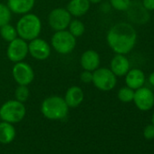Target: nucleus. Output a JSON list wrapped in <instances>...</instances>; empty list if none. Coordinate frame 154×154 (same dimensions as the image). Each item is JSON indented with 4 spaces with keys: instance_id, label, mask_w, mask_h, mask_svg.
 <instances>
[{
    "instance_id": "1a4fd4ad",
    "label": "nucleus",
    "mask_w": 154,
    "mask_h": 154,
    "mask_svg": "<svg viewBox=\"0 0 154 154\" xmlns=\"http://www.w3.org/2000/svg\"><path fill=\"white\" fill-rule=\"evenodd\" d=\"M28 54V44L26 40L17 37L13 41L9 42L7 55L8 58L13 63H18L24 61V59Z\"/></svg>"
},
{
    "instance_id": "393cba45",
    "label": "nucleus",
    "mask_w": 154,
    "mask_h": 154,
    "mask_svg": "<svg viewBox=\"0 0 154 154\" xmlns=\"http://www.w3.org/2000/svg\"><path fill=\"white\" fill-rule=\"evenodd\" d=\"M80 79L84 84H91L93 82V72L84 70L80 74Z\"/></svg>"
},
{
    "instance_id": "c85d7f7f",
    "label": "nucleus",
    "mask_w": 154,
    "mask_h": 154,
    "mask_svg": "<svg viewBox=\"0 0 154 154\" xmlns=\"http://www.w3.org/2000/svg\"><path fill=\"white\" fill-rule=\"evenodd\" d=\"M102 1V0H89V2L91 4H98Z\"/></svg>"
},
{
    "instance_id": "a878e982",
    "label": "nucleus",
    "mask_w": 154,
    "mask_h": 154,
    "mask_svg": "<svg viewBox=\"0 0 154 154\" xmlns=\"http://www.w3.org/2000/svg\"><path fill=\"white\" fill-rule=\"evenodd\" d=\"M143 136L146 140H152L154 139V125L148 124L143 130Z\"/></svg>"
},
{
    "instance_id": "4be33fe9",
    "label": "nucleus",
    "mask_w": 154,
    "mask_h": 154,
    "mask_svg": "<svg viewBox=\"0 0 154 154\" xmlns=\"http://www.w3.org/2000/svg\"><path fill=\"white\" fill-rule=\"evenodd\" d=\"M12 19V12L8 5L0 3V27L4 25L9 24Z\"/></svg>"
},
{
    "instance_id": "2eb2a0df",
    "label": "nucleus",
    "mask_w": 154,
    "mask_h": 154,
    "mask_svg": "<svg viewBox=\"0 0 154 154\" xmlns=\"http://www.w3.org/2000/svg\"><path fill=\"white\" fill-rule=\"evenodd\" d=\"M63 99L69 108H76L83 103L85 99V94L81 87L72 85L67 89Z\"/></svg>"
},
{
    "instance_id": "c756f323",
    "label": "nucleus",
    "mask_w": 154,
    "mask_h": 154,
    "mask_svg": "<svg viewBox=\"0 0 154 154\" xmlns=\"http://www.w3.org/2000/svg\"><path fill=\"white\" fill-rule=\"evenodd\" d=\"M151 122H152V124L154 125V112L152 114V117H151Z\"/></svg>"
},
{
    "instance_id": "423d86ee",
    "label": "nucleus",
    "mask_w": 154,
    "mask_h": 154,
    "mask_svg": "<svg viewBox=\"0 0 154 154\" xmlns=\"http://www.w3.org/2000/svg\"><path fill=\"white\" fill-rule=\"evenodd\" d=\"M94 85L100 91L109 92L115 88L117 85V76L106 67H99L93 72Z\"/></svg>"
},
{
    "instance_id": "dca6fc26",
    "label": "nucleus",
    "mask_w": 154,
    "mask_h": 154,
    "mask_svg": "<svg viewBox=\"0 0 154 154\" xmlns=\"http://www.w3.org/2000/svg\"><path fill=\"white\" fill-rule=\"evenodd\" d=\"M91 3L89 0H70L67 4L66 9L72 17L76 18L86 15L90 9Z\"/></svg>"
},
{
    "instance_id": "6ab92c4d",
    "label": "nucleus",
    "mask_w": 154,
    "mask_h": 154,
    "mask_svg": "<svg viewBox=\"0 0 154 154\" xmlns=\"http://www.w3.org/2000/svg\"><path fill=\"white\" fill-rule=\"evenodd\" d=\"M0 35H1V37L8 43L11 42L14 39H16L17 37H18L17 31L16 27L10 24L4 25L0 27Z\"/></svg>"
},
{
    "instance_id": "7c9ffc66",
    "label": "nucleus",
    "mask_w": 154,
    "mask_h": 154,
    "mask_svg": "<svg viewBox=\"0 0 154 154\" xmlns=\"http://www.w3.org/2000/svg\"><path fill=\"white\" fill-rule=\"evenodd\" d=\"M0 121H1V118H0Z\"/></svg>"
},
{
    "instance_id": "9b49d317",
    "label": "nucleus",
    "mask_w": 154,
    "mask_h": 154,
    "mask_svg": "<svg viewBox=\"0 0 154 154\" xmlns=\"http://www.w3.org/2000/svg\"><path fill=\"white\" fill-rule=\"evenodd\" d=\"M28 54L35 60H46L51 54V45L42 38H35L28 44Z\"/></svg>"
},
{
    "instance_id": "b1692460",
    "label": "nucleus",
    "mask_w": 154,
    "mask_h": 154,
    "mask_svg": "<svg viewBox=\"0 0 154 154\" xmlns=\"http://www.w3.org/2000/svg\"><path fill=\"white\" fill-rule=\"evenodd\" d=\"M111 6L117 11H127L131 4V0H110Z\"/></svg>"
},
{
    "instance_id": "4468645a",
    "label": "nucleus",
    "mask_w": 154,
    "mask_h": 154,
    "mask_svg": "<svg viewBox=\"0 0 154 154\" xmlns=\"http://www.w3.org/2000/svg\"><path fill=\"white\" fill-rule=\"evenodd\" d=\"M146 77L142 70L139 68L130 69L125 74V84L126 86L133 89L134 91L142 87L145 84Z\"/></svg>"
},
{
    "instance_id": "5701e85b",
    "label": "nucleus",
    "mask_w": 154,
    "mask_h": 154,
    "mask_svg": "<svg viewBox=\"0 0 154 154\" xmlns=\"http://www.w3.org/2000/svg\"><path fill=\"white\" fill-rule=\"evenodd\" d=\"M30 96V90L27 85H18L15 91V99L25 103L28 100Z\"/></svg>"
},
{
    "instance_id": "f3484780",
    "label": "nucleus",
    "mask_w": 154,
    "mask_h": 154,
    "mask_svg": "<svg viewBox=\"0 0 154 154\" xmlns=\"http://www.w3.org/2000/svg\"><path fill=\"white\" fill-rule=\"evenodd\" d=\"M35 4V0H8V7L11 12L22 16L30 13Z\"/></svg>"
},
{
    "instance_id": "a211bd4d",
    "label": "nucleus",
    "mask_w": 154,
    "mask_h": 154,
    "mask_svg": "<svg viewBox=\"0 0 154 154\" xmlns=\"http://www.w3.org/2000/svg\"><path fill=\"white\" fill-rule=\"evenodd\" d=\"M17 135L16 129L12 123L8 122H0V143L9 144L11 143Z\"/></svg>"
},
{
    "instance_id": "20e7f679",
    "label": "nucleus",
    "mask_w": 154,
    "mask_h": 154,
    "mask_svg": "<svg viewBox=\"0 0 154 154\" xmlns=\"http://www.w3.org/2000/svg\"><path fill=\"white\" fill-rule=\"evenodd\" d=\"M26 113L24 103L17 100H9L4 103L0 107V118L9 123H18L25 118Z\"/></svg>"
},
{
    "instance_id": "f8f14e48",
    "label": "nucleus",
    "mask_w": 154,
    "mask_h": 154,
    "mask_svg": "<svg viewBox=\"0 0 154 154\" xmlns=\"http://www.w3.org/2000/svg\"><path fill=\"white\" fill-rule=\"evenodd\" d=\"M131 69V63L125 54H115V55L112 58L110 63V70L117 76L122 77L125 76V74Z\"/></svg>"
},
{
    "instance_id": "bb28decb",
    "label": "nucleus",
    "mask_w": 154,
    "mask_h": 154,
    "mask_svg": "<svg viewBox=\"0 0 154 154\" xmlns=\"http://www.w3.org/2000/svg\"><path fill=\"white\" fill-rule=\"evenodd\" d=\"M141 5L147 11H154V0H142Z\"/></svg>"
},
{
    "instance_id": "ddd939ff",
    "label": "nucleus",
    "mask_w": 154,
    "mask_h": 154,
    "mask_svg": "<svg viewBox=\"0 0 154 154\" xmlns=\"http://www.w3.org/2000/svg\"><path fill=\"white\" fill-rule=\"evenodd\" d=\"M80 63L84 70L94 72L100 67L101 57L100 54L93 49L85 51L80 58Z\"/></svg>"
},
{
    "instance_id": "cd10ccee",
    "label": "nucleus",
    "mask_w": 154,
    "mask_h": 154,
    "mask_svg": "<svg viewBox=\"0 0 154 154\" xmlns=\"http://www.w3.org/2000/svg\"><path fill=\"white\" fill-rule=\"evenodd\" d=\"M148 81H149V85H150L151 86L154 87V72H152L149 75V77H148Z\"/></svg>"
},
{
    "instance_id": "39448f33",
    "label": "nucleus",
    "mask_w": 154,
    "mask_h": 154,
    "mask_svg": "<svg viewBox=\"0 0 154 154\" xmlns=\"http://www.w3.org/2000/svg\"><path fill=\"white\" fill-rule=\"evenodd\" d=\"M51 46L60 54H68L76 46V37L66 29L55 31L51 38Z\"/></svg>"
},
{
    "instance_id": "9d476101",
    "label": "nucleus",
    "mask_w": 154,
    "mask_h": 154,
    "mask_svg": "<svg viewBox=\"0 0 154 154\" xmlns=\"http://www.w3.org/2000/svg\"><path fill=\"white\" fill-rule=\"evenodd\" d=\"M132 102L139 110L149 111L154 106V93L149 88L142 86L134 91Z\"/></svg>"
},
{
    "instance_id": "aec40b11",
    "label": "nucleus",
    "mask_w": 154,
    "mask_h": 154,
    "mask_svg": "<svg viewBox=\"0 0 154 154\" xmlns=\"http://www.w3.org/2000/svg\"><path fill=\"white\" fill-rule=\"evenodd\" d=\"M68 31L74 36V37H80L85 34V24L79 20V19H72L69 26H68Z\"/></svg>"
},
{
    "instance_id": "0eeeda50",
    "label": "nucleus",
    "mask_w": 154,
    "mask_h": 154,
    "mask_svg": "<svg viewBox=\"0 0 154 154\" xmlns=\"http://www.w3.org/2000/svg\"><path fill=\"white\" fill-rule=\"evenodd\" d=\"M12 75L15 82L18 85H29L35 79V72L32 66L24 62L15 63L12 68Z\"/></svg>"
},
{
    "instance_id": "f03ea898",
    "label": "nucleus",
    "mask_w": 154,
    "mask_h": 154,
    "mask_svg": "<svg viewBox=\"0 0 154 154\" xmlns=\"http://www.w3.org/2000/svg\"><path fill=\"white\" fill-rule=\"evenodd\" d=\"M16 29L18 37L26 41H31L39 36L42 30V22L36 15L27 13L19 18Z\"/></svg>"
},
{
    "instance_id": "f257e3e1",
    "label": "nucleus",
    "mask_w": 154,
    "mask_h": 154,
    "mask_svg": "<svg viewBox=\"0 0 154 154\" xmlns=\"http://www.w3.org/2000/svg\"><path fill=\"white\" fill-rule=\"evenodd\" d=\"M106 41L115 54H127L132 51L137 42V32L134 27L126 22L113 25L108 31Z\"/></svg>"
},
{
    "instance_id": "6e6552de",
    "label": "nucleus",
    "mask_w": 154,
    "mask_h": 154,
    "mask_svg": "<svg viewBox=\"0 0 154 154\" xmlns=\"http://www.w3.org/2000/svg\"><path fill=\"white\" fill-rule=\"evenodd\" d=\"M72 17L66 8H56L48 15V25L54 31L65 30L72 20Z\"/></svg>"
},
{
    "instance_id": "412c9836",
    "label": "nucleus",
    "mask_w": 154,
    "mask_h": 154,
    "mask_svg": "<svg viewBox=\"0 0 154 154\" xmlns=\"http://www.w3.org/2000/svg\"><path fill=\"white\" fill-rule=\"evenodd\" d=\"M118 99L122 102V103H131L133 101V96H134V90L128 87V86H124L122 87L117 94Z\"/></svg>"
},
{
    "instance_id": "7ed1b4c3",
    "label": "nucleus",
    "mask_w": 154,
    "mask_h": 154,
    "mask_svg": "<svg viewBox=\"0 0 154 154\" xmlns=\"http://www.w3.org/2000/svg\"><path fill=\"white\" fill-rule=\"evenodd\" d=\"M69 107L63 97L52 95L45 98L41 104L42 114L49 120L57 121L66 117Z\"/></svg>"
}]
</instances>
